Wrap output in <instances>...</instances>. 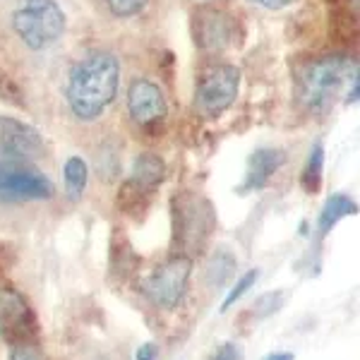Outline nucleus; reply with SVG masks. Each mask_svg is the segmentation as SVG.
Wrapping results in <instances>:
<instances>
[{
  "mask_svg": "<svg viewBox=\"0 0 360 360\" xmlns=\"http://www.w3.org/2000/svg\"><path fill=\"white\" fill-rule=\"evenodd\" d=\"M120 65L118 58L106 51L84 56L72 70L68 79V106L79 120H96L111 106L118 91Z\"/></svg>",
  "mask_w": 360,
  "mask_h": 360,
  "instance_id": "f257e3e1",
  "label": "nucleus"
},
{
  "mask_svg": "<svg viewBox=\"0 0 360 360\" xmlns=\"http://www.w3.org/2000/svg\"><path fill=\"white\" fill-rule=\"evenodd\" d=\"M356 68L346 56H324L319 60L307 63L298 77L300 101L307 111L322 113L336 101L348 72Z\"/></svg>",
  "mask_w": 360,
  "mask_h": 360,
  "instance_id": "f03ea898",
  "label": "nucleus"
},
{
  "mask_svg": "<svg viewBox=\"0 0 360 360\" xmlns=\"http://www.w3.org/2000/svg\"><path fill=\"white\" fill-rule=\"evenodd\" d=\"M13 29L32 51H46L65 34V13L56 0H25L13 15Z\"/></svg>",
  "mask_w": 360,
  "mask_h": 360,
  "instance_id": "7ed1b4c3",
  "label": "nucleus"
},
{
  "mask_svg": "<svg viewBox=\"0 0 360 360\" xmlns=\"http://www.w3.org/2000/svg\"><path fill=\"white\" fill-rule=\"evenodd\" d=\"M214 231V209L200 195L183 193L173 197V245L195 255L205 248Z\"/></svg>",
  "mask_w": 360,
  "mask_h": 360,
  "instance_id": "20e7f679",
  "label": "nucleus"
},
{
  "mask_svg": "<svg viewBox=\"0 0 360 360\" xmlns=\"http://www.w3.org/2000/svg\"><path fill=\"white\" fill-rule=\"evenodd\" d=\"M190 274H193V257L188 255H176L168 262L159 264L156 269L142 281V293L156 307L164 310H176L180 300L188 293Z\"/></svg>",
  "mask_w": 360,
  "mask_h": 360,
  "instance_id": "39448f33",
  "label": "nucleus"
},
{
  "mask_svg": "<svg viewBox=\"0 0 360 360\" xmlns=\"http://www.w3.org/2000/svg\"><path fill=\"white\" fill-rule=\"evenodd\" d=\"M56 195L49 176L29 161H0V200L3 202H44Z\"/></svg>",
  "mask_w": 360,
  "mask_h": 360,
  "instance_id": "423d86ee",
  "label": "nucleus"
},
{
  "mask_svg": "<svg viewBox=\"0 0 360 360\" xmlns=\"http://www.w3.org/2000/svg\"><path fill=\"white\" fill-rule=\"evenodd\" d=\"M240 89V70L233 65H212L200 75L195 103L207 118H217L233 106Z\"/></svg>",
  "mask_w": 360,
  "mask_h": 360,
  "instance_id": "0eeeda50",
  "label": "nucleus"
},
{
  "mask_svg": "<svg viewBox=\"0 0 360 360\" xmlns=\"http://www.w3.org/2000/svg\"><path fill=\"white\" fill-rule=\"evenodd\" d=\"M37 334V315L25 295L13 286H0V339L8 346H15L34 341Z\"/></svg>",
  "mask_w": 360,
  "mask_h": 360,
  "instance_id": "6e6552de",
  "label": "nucleus"
},
{
  "mask_svg": "<svg viewBox=\"0 0 360 360\" xmlns=\"http://www.w3.org/2000/svg\"><path fill=\"white\" fill-rule=\"evenodd\" d=\"M233 17L219 8H197L193 17V37L202 51H224L233 44Z\"/></svg>",
  "mask_w": 360,
  "mask_h": 360,
  "instance_id": "1a4fd4ad",
  "label": "nucleus"
},
{
  "mask_svg": "<svg viewBox=\"0 0 360 360\" xmlns=\"http://www.w3.org/2000/svg\"><path fill=\"white\" fill-rule=\"evenodd\" d=\"M44 139L32 125L17 118H0V154L10 161H32L44 156Z\"/></svg>",
  "mask_w": 360,
  "mask_h": 360,
  "instance_id": "9d476101",
  "label": "nucleus"
},
{
  "mask_svg": "<svg viewBox=\"0 0 360 360\" xmlns=\"http://www.w3.org/2000/svg\"><path fill=\"white\" fill-rule=\"evenodd\" d=\"M127 108H130L132 120L142 127H152L156 123H161L168 113L164 91L154 82H149V79H135V82L130 84V91H127Z\"/></svg>",
  "mask_w": 360,
  "mask_h": 360,
  "instance_id": "9b49d317",
  "label": "nucleus"
},
{
  "mask_svg": "<svg viewBox=\"0 0 360 360\" xmlns=\"http://www.w3.org/2000/svg\"><path fill=\"white\" fill-rule=\"evenodd\" d=\"M166 178V164L164 159H159L156 154H139L132 161L130 168V178L123 185V193L120 195H132L135 200L142 202L144 197H149L164 183Z\"/></svg>",
  "mask_w": 360,
  "mask_h": 360,
  "instance_id": "f8f14e48",
  "label": "nucleus"
},
{
  "mask_svg": "<svg viewBox=\"0 0 360 360\" xmlns=\"http://www.w3.org/2000/svg\"><path fill=\"white\" fill-rule=\"evenodd\" d=\"M286 161V154L281 149H271V147H262L257 152H252L248 161V171H245V180L243 185L238 188L240 195H248V193H259L269 185V180L274 178V173L278 168L283 166Z\"/></svg>",
  "mask_w": 360,
  "mask_h": 360,
  "instance_id": "ddd939ff",
  "label": "nucleus"
},
{
  "mask_svg": "<svg viewBox=\"0 0 360 360\" xmlns=\"http://www.w3.org/2000/svg\"><path fill=\"white\" fill-rule=\"evenodd\" d=\"M353 214H358V205L351 200L348 195L344 193H336L329 197L327 202H324V207H322V212H319V221H317V231H319V236H327L329 231L334 229L336 224L341 221V219H346V217H353Z\"/></svg>",
  "mask_w": 360,
  "mask_h": 360,
  "instance_id": "4468645a",
  "label": "nucleus"
},
{
  "mask_svg": "<svg viewBox=\"0 0 360 360\" xmlns=\"http://www.w3.org/2000/svg\"><path fill=\"white\" fill-rule=\"evenodd\" d=\"M63 178H65V193L72 202H77L86 190V180H89V168H86L82 156H70L63 168Z\"/></svg>",
  "mask_w": 360,
  "mask_h": 360,
  "instance_id": "2eb2a0df",
  "label": "nucleus"
},
{
  "mask_svg": "<svg viewBox=\"0 0 360 360\" xmlns=\"http://www.w3.org/2000/svg\"><path fill=\"white\" fill-rule=\"evenodd\" d=\"M236 266H238V259L229 252V250H226V248L217 250V252L212 255V259H209V264H207V283L212 288L224 286V283L233 276Z\"/></svg>",
  "mask_w": 360,
  "mask_h": 360,
  "instance_id": "dca6fc26",
  "label": "nucleus"
},
{
  "mask_svg": "<svg viewBox=\"0 0 360 360\" xmlns=\"http://www.w3.org/2000/svg\"><path fill=\"white\" fill-rule=\"evenodd\" d=\"M322 171H324V147L322 144H315L310 149V156H307V164L303 168V190L307 195H315L322 188Z\"/></svg>",
  "mask_w": 360,
  "mask_h": 360,
  "instance_id": "f3484780",
  "label": "nucleus"
},
{
  "mask_svg": "<svg viewBox=\"0 0 360 360\" xmlns=\"http://www.w3.org/2000/svg\"><path fill=\"white\" fill-rule=\"evenodd\" d=\"M257 278H259V269H250V271H245L240 278H238V283L233 288L229 291V295L224 298V303H221V312H229L231 307H233L238 300L245 295L250 288H255V283H257Z\"/></svg>",
  "mask_w": 360,
  "mask_h": 360,
  "instance_id": "a211bd4d",
  "label": "nucleus"
},
{
  "mask_svg": "<svg viewBox=\"0 0 360 360\" xmlns=\"http://www.w3.org/2000/svg\"><path fill=\"white\" fill-rule=\"evenodd\" d=\"M115 17H132L147 8L149 0H103Z\"/></svg>",
  "mask_w": 360,
  "mask_h": 360,
  "instance_id": "6ab92c4d",
  "label": "nucleus"
},
{
  "mask_svg": "<svg viewBox=\"0 0 360 360\" xmlns=\"http://www.w3.org/2000/svg\"><path fill=\"white\" fill-rule=\"evenodd\" d=\"M101 156L96 159V166H98V176L103 173V178L111 180L115 173H118V149H108V147H101Z\"/></svg>",
  "mask_w": 360,
  "mask_h": 360,
  "instance_id": "aec40b11",
  "label": "nucleus"
},
{
  "mask_svg": "<svg viewBox=\"0 0 360 360\" xmlns=\"http://www.w3.org/2000/svg\"><path fill=\"white\" fill-rule=\"evenodd\" d=\"M0 98H8L15 106H25V94H22V89L3 72H0Z\"/></svg>",
  "mask_w": 360,
  "mask_h": 360,
  "instance_id": "412c9836",
  "label": "nucleus"
},
{
  "mask_svg": "<svg viewBox=\"0 0 360 360\" xmlns=\"http://www.w3.org/2000/svg\"><path fill=\"white\" fill-rule=\"evenodd\" d=\"M281 300H283V295L281 293H264L262 298L255 303V315L257 317H269L271 312H276L278 307H281Z\"/></svg>",
  "mask_w": 360,
  "mask_h": 360,
  "instance_id": "4be33fe9",
  "label": "nucleus"
},
{
  "mask_svg": "<svg viewBox=\"0 0 360 360\" xmlns=\"http://www.w3.org/2000/svg\"><path fill=\"white\" fill-rule=\"evenodd\" d=\"M10 360H44L39 348L34 346V341H27V344H15L10 346Z\"/></svg>",
  "mask_w": 360,
  "mask_h": 360,
  "instance_id": "5701e85b",
  "label": "nucleus"
},
{
  "mask_svg": "<svg viewBox=\"0 0 360 360\" xmlns=\"http://www.w3.org/2000/svg\"><path fill=\"white\" fill-rule=\"evenodd\" d=\"M212 360H245V353H243L240 344L229 341V344H224L221 348H219L217 356H214Z\"/></svg>",
  "mask_w": 360,
  "mask_h": 360,
  "instance_id": "b1692460",
  "label": "nucleus"
},
{
  "mask_svg": "<svg viewBox=\"0 0 360 360\" xmlns=\"http://www.w3.org/2000/svg\"><path fill=\"white\" fill-rule=\"evenodd\" d=\"M156 358H159V348H156V344H152V341L142 344L135 353V360H156Z\"/></svg>",
  "mask_w": 360,
  "mask_h": 360,
  "instance_id": "393cba45",
  "label": "nucleus"
},
{
  "mask_svg": "<svg viewBox=\"0 0 360 360\" xmlns=\"http://www.w3.org/2000/svg\"><path fill=\"white\" fill-rule=\"evenodd\" d=\"M252 5H259V8H266V10H283L288 5H293L295 0H250Z\"/></svg>",
  "mask_w": 360,
  "mask_h": 360,
  "instance_id": "a878e982",
  "label": "nucleus"
},
{
  "mask_svg": "<svg viewBox=\"0 0 360 360\" xmlns=\"http://www.w3.org/2000/svg\"><path fill=\"white\" fill-rule=\"evenodd\" d=\"M262 360H295V356L291 351H271V353H266Z\"/></svg>",
  "mask_w": 360,
  "mask_h": 360,
  "instance_id": "bb28decb",
  "label": "nucleus"
}]
</instances>
